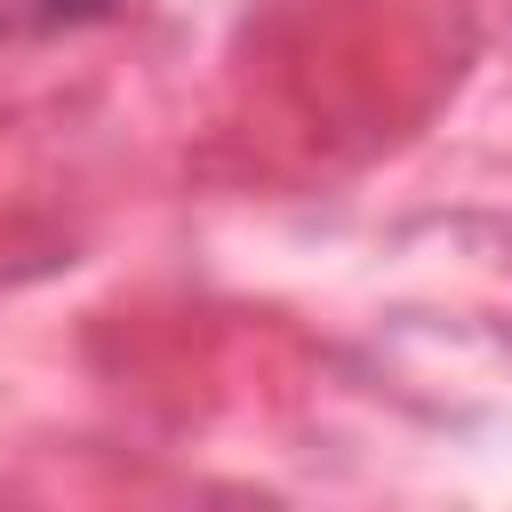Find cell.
Here are the masks:
<instances>
[{"label": "cell", "mask_w": 512, "mask_h": 512, "mask_svg": "<svg viewBox=\"0 0 512 512\" xmlns=\"http://www.w3.org/2000/svg\"><path fill=\"white\" fill-rule=\"evenodd\" d=\"M104 8L112 0H0V40H16V32H64V24H88Z\"/></svg>", "instance_id": "cell-1"}]
</instances>
